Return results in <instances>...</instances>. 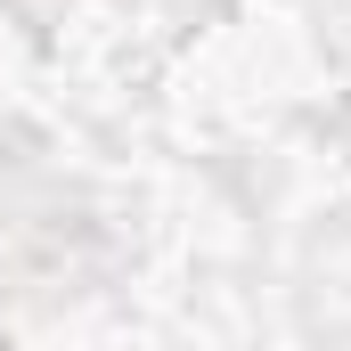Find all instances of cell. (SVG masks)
I'll use <instances>...</instances> for the list:
<instances>
[{
  "instance_id": "6da1fadb",
  "label": "cell",
  "mask_w": 351,
  "mask_h": 351,
  "mask_svg": "<svg viewBox=\"0 0 351 351\" xmlns=\"http://www.w3.org/2000/svg\"><path fill=\"white\" fill-rule=\"evenodd\" d=\"M0 351H8V343H0Z\"/></svg>"
}]
</instances>
